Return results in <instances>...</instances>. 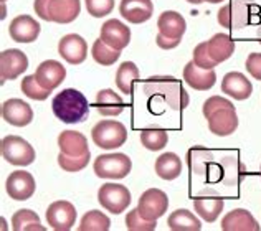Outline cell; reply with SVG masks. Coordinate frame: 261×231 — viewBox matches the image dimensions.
Here are the masks:
<instances>
[{"label": "cell", "mask_w": 261, "mask_h": 231, "mask_svg": "<svg viewBox=\"0 0 261 231\" xmlns=\"http://www.w3.org/2000/svg\"><path fill=\"white\" fill-rule=\"evenodd\" d=\"M50 2H51V0H35V2H33V9H35V13L42 20H46V22H51Z\"/></svg>", "instance_id": "43"}, {"label": "cell", "mask_w": 261, "mask_h": 231, "mask_svg": "<svg viewBox=\"0 0 261 231\" xmlns=\"http://www.w3.org/2000/svg\"><path fill=\"white\" fill-rule=\"evenodd\" d=\"M256 37H258V42L261 43V23H259V26H258V32H256Z\"/></svg>", "instance_id": "45"}, {"label": "cell", "mask_w": 261, "mask_h": 231, "mask_svg": "<svg viewBox=\"0 0 261 231\" xmlns=\"http://www.w3.org/2000/svg\"><path fill=\"white\" fill-rule=\"evenodd\" d=\"M119 13L129 23H144L152 17L154 4L152 0H121Z\"/></svg>", "instance_id": "20"}, {"label": "cell", "mask_w": 261, "mask_h": 231, "mask_svg": "<svg viewBox=\"0 0 261 231\" xmlns=\"http://www.w3.org/2000/svg\"><path fill=\"white\" fill-rule=\"evenodd\" d=\"M144 93L152 111L155 106H162V111L166 107H170L172 111H184L190 101L180 81L174 76H150L144 83Z\"/></svg>", "instance_id": "2"}, {"label": "cell", "mask_w": 261, "mask_h": 231, "mask_svg": "<svg viewBox=\"0 0 261 231\" xmlns=\"http://www.w3.org/2000/svg\"><path fill=\"white\" fill-rule=\"evenodd\" d=\"M5 190L12 200L17 201H25L32 198V195L35 193L37 190V183L33 175L30 172H23V170H15L7 177L5 182Z\"/></svg>", "instance_id": "12"}, {"label": "cell", "mask_w": 261, "mask_h": 231, "mask_svg": "<svg viewBox=\"0 0 261 231\" xmlns=\"http://www.w3.org/2000/svg\"><path fill=\"white\" fill-rule=\"evenodd\" d=\"M133 168V162L126 154H102L94 160V174L99 179H124Z\"/></svg>", "instance_id": "7"}, {"label": "cell", "mask_w": 261, "mask_h": 231, "mask_svg": "<svg viewBox=\"0 0 261 231\" xmlns=\"http://www.w3.org/2000/svg\"><path fill=\"white\" fill-rule=\"evenodd\" d=\"M13 231H45V226L40 223V216L32 210H18L12 216Z\"/></svg>", "instance_id": "32"}, {"label": "cell", "mask_w": 261, "mask_h": 231, "mask_svg": "<svg viewBox=\"0 0 261 231\" xmlns=\"http://www.w3.org/2000/svg\"><path fill=\"white\" fill-rule=\"evenodd\" d=\"M81 12L80 0H51L50 2V15L55 23H71L78 18Z\"/></svg>", "instance_id": "23"}, {"label": "cell", "mask_w": 261, "mask_h": 231, "mask_svg": "<svg viewBox=\"0 0 261 231\" xmlns=\"http://www.w3.org/2000/svg\"><path fill=\"white\" fill-rule=\"evenodd\" d=\"M2 118L15 127H25L33 121V111L25 101L13 98L2 104Z\"/></svg>", "instance_id": "17"}, {"label": "cell", "mask_w": 261, "mask_h": 231, "mask_svg": "<svg viewBox=\"0 0 261 231\" xmlns=\"http://www.w3.org/2000/svg\"><path fill=\"white\" fill-rule=\"evenodd\" d=\"M223 107H235V106H233L231 101L225 99V98H222V96H212V98H208V99L203 103V115L208 119L210 115L214 114L215 111L223 109Z\"/></svg>", "instance_id": "41"}, {"label": "cell", "mask_w": 261, "mask_h": 231, "mask_svg": "<svg viewBox=\"0 0 261 231\" xmlns=\"http://www.w3.org/2000/svg\"><path fill=\"white\" fill-rule=\"evenodd\" d=\"M58 147L60 152L66 155H86L89 154L88 139L81 132L76 131H63L58 135Z\"/></svg>", "instance_id": "25"}, {"label": "cell", "mask_w": 261, "mask_h": 231, "mask_svg": "<svg viewBox=\"0 0 261 231\" xmlns=\"http://www.w3.org/2000/svg\"><path fill=\"white\" fill-rule=\"evenodd\" d=\"M5 2H7V0H2V4H5Z\"/></svg>", "instance_id": "49"}, {"label": "cell", "mask_w": 261, "mask_h": 231, "mask_svg": "<svg viewBox=\"0 0 261 231\" xmlns=\"http://www.w3.org/2000/svg\"><path fill=\"white\" fill-rule=\"evenodd\" d=\"M190 172L195 175L203 174V193L220 195L237 192L238 185L246 174V165L240 160L237 152H217L203 147L189 151Z\"/></svg>", "instance_id": "1"}, {"label": "cell", "mask_w": 261, "mask_h": 231, "mask_svg": "<svg viewBox=\"0 0 261 231\" xmlns=\"http://www.w3.org/2000/svg\"><path fill=\"white\" fill-rule=\"evenodd\" d=\"M42 26L30 15H18L10 22L9 33L13 42L17 43H32L40 35Z\"/></svg>", "instance_id": "15"}, {"label": "cell", "mask_w": 261, "mask_h": 231, "mask_svg": "<svg viewBox=\"0 0 261 231\" xmlns=\"http://www.w3.org/2000/svg\"><path fill=\"white\" fill-rule=\"evenodd\" d=\"M169 208V198L167 193L159 188H149L146 190L137 203V212L144 220L157 221L161 216L166 215Z\"/></svg>", "instance_id": "9"}, {"label": "cell", "mask_w": 261, "mask_h": 231, "mask_svg": "<svg viewBox=\"0 0 261 231\" xmlns=\"http://www.w3.org/2000/svg\"><path fill=\"white\" fill-rule=\"evenodd\" d=\"M225 207V201L222 196H215V198H195L194 200V208L198 213L202 220L207 223H214L222 213Z\"/></svg>", "instance_id": "30"}, {"label": "cell", "mask_w": 261, "mask_h": 231, "mask_svg": "<svg viewBox=\"0 0 261 231\" xmlns=\"http://www.w3.org/2000/svg\"><path fill=\"white\" fill-rule=\"evenodd\" d=\"M238 115L235 107H223L218 109L208 118V129L218 137H226L237 131Z\"/></svg>", "instance_id": "19"}, {"label": "cell", "mask_w": 261, "mask_h": 231, "mask_svg": "<svg viewBox=\"0 0 261 231\" xmlns=\"http://www.w3.org/2000/svg\"><path fill=\"white\" fill-rule=\"evenodd\" d=\"M98 201L113 215H119L129 207L130 192L121 183H105L98 190Z\"/></svg>", "instance_id": "8"}, {"label": "cell", "mask_w": 261, "mask_h": 231, "mask_svg": "<svg viewBox=\"0 0 261 231\" xmlns=\"http://www.w3.org/2000/svg\"><path fill=\"white\" fill-rule=\"evenodd\" d=\"M180 42H182V38H169V37H164L162 33H159L155 38L157 46L162 50H172V48H175V46L180 45Z\"/></svg>", "instance_id": "44"}, {"label": "cell", "mask_w": 261, "mask_h": 231, "mask_svg": "<svg viewBox=\"0 0 261 231\" xmlns=\"http://www.w3.org/2000/svg\"><path fill=\"white\" fill-rule=\"evenodd\" d=\"M37 81L40 86H43L45 90L53 91L63 83L66 78V70L65 66L57 60H46L43 63H40L37 71H35Z\"/></svg>", "instance_id": "16"}, {"label": "cell", "mask_w": 261, "mask_h": 231, "mask_svg": "<svg viewBox=\"0 0 261 231\" xmlns=\"http://www.w3.org/2000/svg\"><path fill=\"white\" fill-rule=\"evenodd\" d=\"M222 91L226 96H230L237 101H245L251 96L253 84L243 73L231 71V73H226L222 79Z\"/></svg>", "instance_id": "18"}, {"label": "cell", "mask_w": 261, "mask_h": 231, "mask_svg": "<svg viewBox=\"0 0 261 231\" xmlns=\"http://www.w3.org/2000/svg\"><path fill=\"white\" fill-rule=\"evenodd\" d=\"M7 15V9H5V4H2V18H5Z\"/></svg>", "instance_id": "47"}, {"label": "cell", "mask_w": 261, "mask_h": 231, "mask_svg": "<svg viewBox=\"0 0 261 231\" xmlns=\"http://www.w3.org/2000/svg\"><path fill=\"white\" fill-rule=\"evenodd\" d=\"M187 2H190V4H195V5H198V4H202L203 0H187Z\"/></svg>", "instance_id": "46"}, {"label": "cell", "mask_w": 261, "mask_h": 231, "mask_svg": "<svg viewBox=\"0 0 261 231\" xmlns=\"http://www.w3.org/2000/svg\"><path fill=\"white\" fill-rule=\"evenodd\" d=\"M139 81V68H137L133 61H124L118 68L116 73V86L119 88L121 93L133 94L134 83Z\"/></svg>", "instance_id": "31"}, {"label": "cell", "mask_w": 261, "mask_h": 231, "mask_svg": "<svg viewBox=\"0 0 261 231\" xmlns=\"http://www.w3.org/2000/svg\"><path fill=\"white\" fill-rule=\"evenodd\" d=\"M203 2H210V4H220V2H223V0H203Z\"/></svg>", "instance_id": "48"}, {"label": "cell", "mask_w": 261, "mask_h": 231, "mask_svg": "<svg viewBox=\"0 0 261 231\" xmlns=\"http://www.w3.org/2000/svg\"><path fill=\"white\" fill-rule=\"evenodd\" d=\"M218 23L228 30H242L261 23V7L255 0H230L217 13Z\"/></svg>", "instance_id": "3"}, {"label": "cell", "mask_w": 261, "mask_h": 231, "mask_svg": "<svg viewBox=\"0 0 261 231\" xmlns=\"http://www.w3.org/2000/svg\"><path fill=\"white\" fill-rule=\"evenodd\" d=\"M182 172L180 157L174 152H166L157 157L155 160V174L162 180H175Z\"/></svg>", "instance_id": "28"}, {"label": "cell", "mask_w": 261, "mask_h": 231, "mask_svg": "<svg viewBox=\"0 0 261 231\" xmlns=\"http://www.w3.org/2000/svg\"><path fill=\"white\" fill-rule=\"evenodd\" d=\"M111 226V220L108 218L105 213L98 212V210H91L88 212L83 218L78 229L80 231H108Z\"/></svg>", "instance_id": "35"}, {"label": "cell", "mask_w": 261, "mask_h": 231, "mask_svg": "<svg viewBox=\"0 0 261 231\" xmlns=\"http://www.w3.org/2000/svg\"><path fill=\"white\" fill-rule=\"evenodd\" d=\"M194 63L198 68H202V70H214L217 66V61H214V58H212L208 53L207 42L198 43L194 48Z\"/></svg>", "instance_id": "40"}, {"label": "cell", "mask_w": 261, "mask_h": 231, "mask_svg": "<svg viewBox=\"0 0 261 231\" xmlns=\"http://www.w3.org/2000/svg\"><path fill=\"white\" fill-rule=\"evenodd\" d=\"M91 139L99 149L113 151V149H118L126 144L127 140L126 126L119 121H111V119L99 121L91 129Z\"/></svg>", "instance_id": "5"}, {"label": "cell", "mask_w": 261, "mask_h": 231, "mask_svg": "<svg viewBox=\"0 0 261 231\" xmlns=\"http://www.w3.org/2000/svg\"><path fill=\"white\" fill-rule=\"evenodd\" d=\"M29 68V58L23 51L9 48L0 53V83H7L18 78Z\"/></svg>", "instance_id": "10"}, {"label": "cell", "mask_w": 261, "mask_h": 231, "mask_svg": "<svg viewBox=\"0 0 261 231\" xmlns=\"http://www.w3.org/2000/svg\"><path fill=\"white\" fill-rule=\"evenodd\" d=\"M58 55L70 65H81L88 56V43L76 33L65 35L58 43Z\"/></svg>", "instance_id": "13"}, {"label": "cell", "mask_w": 261, "mask_h": 231, "mask_svg": "<svg viewBox=\"0 0 261 231\" xmlns=\"http://www.w3.org/2000/svg\"><path fill=\"white\" fill-rule=\"evenodd\" d=\"M20 90H22V93L25 94L27 98H30L33 101H45L48 96H50V93H51V91L45 90L43 86H40L35 74L25 76L22 79V86H20Z\"/></svg>", "instance_id": "36"}, {"label": "cell", "mask_w": 261, "mask_h": 231, "mask_svg": "<svg viewBox=\"0 0 261 231\" xmlns=\"http://www.w3.org/2000/svg\"><path fill=\"white\" fill-rule=\"evenodd\" d=\"M126 228L129 231H154L157 228V221L144 220L137 212V208H134L126 216Z\"/></svg>", "instance_id": "38"}, {"label": "cell", "mask_w": 261, "mask_h": 231, "mask_svg": "<svg viewBox=\"0 0 261 231\" xmlns=\"http://www.w3.org/2000/svg\"><path fill=\"white\" fill-rule=\"evenodd\" d=\"M157 28L159 33L169 38H182L185 30H187V23L185 18L174 10H166L161 13L159 20H157Z\"/></svg>", "instance_id": "24"}, {"label": "cell", "mask_w": 261, "mask_h": 231, "mask_svg": "<svg viewBox=\"0 0 261 231\" xmlns=\"http://www.w3.org/2000/svg\"><path fill=\"white\" fill-rule=\"evenodd\" d=\"M167 225L172 231H200L202 223L197 216L185 208H178L167 218Z\"/></svg>", "instance_id": "29"}, {"label": "cell", "mask_w": 261, "mask_h": 231, "mask_svg": "<svg viewBox=\"0 0 261 231\" xmlns=\"http://www.w3.org/2000/svg\"><path fill=\"white\" fill-rule=\"evenodd\" d=\"M259 177H261V168H259Z\"/></svg>", "instance_id": "50"}, {"label": "cell", "mask_w": 261, "mask_h": 231, "mask_svg": "<svg viewBox=\"0 0 261 231\" xmlns=\"http://www.w3.org/2000/svg\"><path fill=\"white\" fill-rule=\"evenodd\" d=\"M89 157H91V152L86 155H66L63 152H60L58 155V165L63 168L65 172H80L83 170L85 167H88L89 164Z\"/></svg>", "instance_id": "37"}, {"label": "cell", "mask_w": 261, "mask_h": 231, "mask_svg": "<svg viewBox=\"0 0 261 231\" xmlns=\"http://www.w3.org/2000/svg\"><path fill=\"white\" fill-rule=\"evenodd\" d=\"M0 151H2V157L12 165L17 167H27L35 162V149H33L25 139L18 137V135H7L2 139L0 144Z\"/></svg>", "instance_id": "6"}, {"label": "cell", "mask_w": 261, "mask_h": 231, "mask_svg": "<svg viewBox=\"0 0 261 231\" xmlns=\"http://www.w3.org/2000/svg\"><path fill=\"white\" fill-rule=\"evenodd\" d=\"M94 106H96V109L99 111V114L106 115V118H109V115H119L126 109L124 99L113 90H101L96 94Z\"/></svg>", "instance_id": "26"}, {"label": "cell", "mask_w": 261, "mask_h": 231, "mask_svg": "<svg viewBox=\"0 0 261 231\" xmlns=\"http://www.w3.org/2000/svg\"><path fill=\"white\" fill-rule=\"evenodd\" d=\"M99 38L108 46H111L114 50H124L130 42V30L129 26L116 18L106 20L101 26Z\"/></svg>", "instance_id": "14"}, {"label": "cell", "mask_w": 261, "mask_h": 231, "mask_svg": "<svg viewBox=\"0 0 261 231\" xmlns=\"http://www.w3.org/2000/svg\"><path fill=\"white\" fill-rule=\"evenodd\" d=\"M245 68L251 78L261 81V53H250L248 58H246Z\"/></svg>", "instance_id": "42"}, {"label": "cell", "mask_w": 261, "mask_h": 231, "mask_svg": "<svg viewBox=\"0 0 261 231\" xmlns=\"http://www.w3.org/2000/svg\"><path fill=\"white\" fill-rule=\"evenodd\" d=\"M91 55H93V60L98 65H101V66H111V65H114L116 61L119 60L121 51L111 48V46H108L101 38H98L93 43Z\"/></svg>", "instance_id": "33"}, {"label": "cell", "mask_w": 261, "mask_h": 231, "mask_svg": "<svg viewBox=\"0 0 261 231\" xmlns=\"http://www.w3.org/2000/svg\"><path fill=\"white\" fill-rule=\"evenodd\" d=\"M207 48L210 56L218 65L223 63V61H226L233 55V51H235V42L226 33H217V35H214L207 42Z\"/></svg>", "instance_id": "27"}, {"label": "cell", "mask_w": 261, "mask_h": 231, "mask_svg": "<svg viewBox=\"0 0 261 231\" xmlns=\"http://www.w3.org/2000/svg\"><path fill=\"white\" fill-rule=\"evenodd\" d=\"M184 79L190 88L197 91H207L214 88L217 83V73L215 70H202L198 68L194 60L189 61L184 68Z\"/></svg>", "instance_id": "21"}, {"label": "cell", "mask_w": 261, "mask_h": 231, "mask_svg": "<svg viewBox=\"0 0 261 231\" xmlns=\"http://www.w3.org/2000/svg\"><path fill=\"white\" fill-rule=\"evenodd\" d=\"M169 135L164 129H144L141 131V144L147 149V151H162L167 146Z\"/></svg>", "instance_id": "34"}, {"label": "cell", "mask_w": 261, "mask_h": 231, "mask_svg": "<svg viewBox=\"0 0 261 231\" xmlns=\"http://www.w3.org/2000/svg\"><path fill=\"white\" fill-rule=\"evenodd\" d=\"M222 229L223 231H259V225L248 210L237 208L223 216Z\"/></svg>", "instance_id": "22"}, {"label": "cell", "mask_w": 261, "mask_h": 231, "mask_svg": "<svg viewBox=\"0 0 261 231\" xmlns=\"http://www.w3.org/2000/svg\"><path fill=\"white\" fill-rule=\"evenodd\" d=\"M85 4L88 13L94 18L106 17L114 9V0H85Z\"/></svg>", "instance_id": "39"}, {"label": "cell", "mask_w": 261, "mask_h": 231, "mask_svg": "<svg viewBox=\"0 0 261 231\" xmlns=\"http://www.w3.org/2000/svg\"><path fill=\"white\" fill-rule=\"evenodd\" d=\"M51 109L53 114L65 124H78L88 118L89 104L83 93L73 88H66L53 98Z\"/></svg>", "instance_id": "4"}, {"label": "cell", "mask_w": 261, "mask_h": 231, "mask_svg": "<svg viewBox=\"0 0 261 231\" xmlns=\"http://www.w3.org/2000/svg\"><path fill=\"white\" fill-rule=\"evenodd\" d=\"M46 221L53 229L68 231L74 226L76 221V208L66 200L53 201L46 210Z\"/></svg>", "instance_id": "11"}]
</instances>
